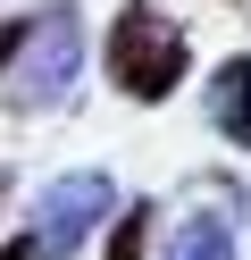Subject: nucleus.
<instances>
[{"instance_id":"1","label":"nucleus","mask_w":251,"mask_h":260,"mask_svg":"<svg viewBox=\"0 0 251 260\" xmlns=\"http://www.w3.org/2000/svg\"><path fill=\"white\" fill-rule=\"evenodd\" d=\"M100 68H109V84L126 92V101L159 109L167 92L193 76V42H184V25L167 17V9H151V0H126L109 17V42H100Z\"/></svg>"},{"instance_id":"2","label":"nucleus","mask_w":251,"mask_h":260,"mask_svg":"<svg viewBox=\"0 0 251 260\" xmlns=\"http://www.w3.org/2000/svg\"><path fill=\"white\" fill-rule=\"evenodd\" d=\"M76 76H84V17L67 0H50L42 17L25 25L17 59L0 68V101H9V118H50L76 92Z\"/></svg>"},{"instance_id":"3","label":"nucleus","mask_w":251,"mask_h":260,"mask_svg":"<svg viewBox=\"0 0 251 260\" xmlns=\"http://www.w3.org/2000/svg\"><path fill=\"white\" fill-rule=\"evenodd\" d=\"M109 210H117V185H109L100 168H76V176H59V185H42L25 235H33V252H42V260H76L84 235L109 226Z\"/></svg>"},{"instance_id":"4","label":"nucleus","mask_w":251,"mask_h":260,"mask_svg":"<svg viewBox=\"0 0 251 260\" xmlns=\"http://www.w3.org/2000/svg\"><path fill=\"white\" fill-rule=\"evenodd\" d=\"M209 126L234 143V151H251V51L218 59V76H209Z\"/></svg>"},{"instance_id":"5","label":"nucleus","mask_w":251,"mask_h":260,"mask_svg":"<svg viewBox=\"0 0 251 260\" xmlns=\"http://www.w3.org/2000/svg\"><path fill=\"white\" fill-rule=\"evenodd\" d=\"M159 260H234V226L218 218V210H193V218L167 235V252Z\"/></svg>"},{"instance_id":"6","label":"nucleus","mask_w":251,"mask_h":260,"mask_svg":"<svg viewBox=\"0 0 251 260\" xmlns=\"http://www.w3.org/2000/svg\"><path fill=\"white\" fill-rule=\"evenodd\" d=\"M151 226H159V202L109 210V243H100V260H151Z\"/></svg>"},{"instance_id":"7","label":"nucleus","mask_w":251,"mask_h":260,"mask_svg":"<svg viewBox=\"0 0 251 260\" xmlns=\"http://www.w3.org/2000/svg\"><path fill=\"white\" fill-rule=\"evenodd\" d=\"M17 42H25V25H17V17H0V68L17 59Z\"/></svg>"},{"instance_id":"8","label":"nucleus","mask_w":251,"mask_h":260,"mask_svg":"<svg viewBox=\"0 0 251 260\" xmlns=\"http://www.w3.org/2000/svg\"><path fill=\"white\" fill-rule=\"evenodd\" d=\"M0 260H42V252H33V235H25V226H17V235L0 243Z\"/></svg>"}]
</instances>
